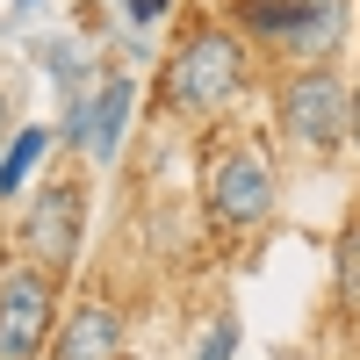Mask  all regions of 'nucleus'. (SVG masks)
<instances>
[{"instance_id": "f8f14e48", "label": "nucleus", "mask_w": 360, "mask_h": 360, "mask_svg": "<svg viewBox=\"0 0 360 360\" xmlns=\"http://www.w3.org/2000/svg\"><path fill=\"white\" fill-rule=\"evenodd\" d=\"M166 15V0H130V22H159Z\"/></svg>"}, {"instance_id": "6e6552de", "label": "nucleus", "mask_w": 360, "mask_h": 360, "mask_svg": "<svg viewBox=\"0 0 360 360\" xmlns=\"http://www.w3.org/2000/svg\"><path fill=\"white\" fill-rule=\"evenodd\" d=\"M346 37V0H310V15L295 22V37H288V51H303V58H324Z\"/></svg>"}, {"instance_id": "20e7f679", "label": "nucleus", "mask_w": 360, "mask_h": 360, "mask_svg": "<svg viewBox=\"0 0 360 360\" xmlns=\"http://www.w3.org/2000/svg\"><path fill=\"white\" fill-rule=\"evenodd\" d=\"M51 303L58 288L44 266H8L0 274V360H37L51 332Z\"/></svg>"}, {"instance_id": "1a4fd4ad", "label": "nucleus", "mask_w": 360, "mask_h": 360, "mask_svg": "<svg viewBox=\"0 0 360 360\" xmlns=\"http://www.w3.org/2000/svg\"><path fill=\"white\" fill-rule=\"evenodd\" d=\"M44 144H51V130H22V137L8 144V152H0V202H8V195L22 188V180H29V166L44 159Z\"/></svg>"}, {"instance_id": "4468645a", "label": "nucleus", "mask_w": 360, "mask_h": 360, "mask_svg": "<svg viewBox=\"0 0 360 360\" xmlns=\"http://www.w3.org/2000/svg\"><path fill=\"white\" fill-rule=\"evenodd\" d=\"M0 130H8V101H0Z\"/></svg>"}, {"instance_id": "7ed1b4c3", "label": "nucleus", "mask_w": 360, "mask_h": 360, "mask_svg": "<svg viewBox=\"0 0 360 360\" xmlns=\"http://www.w3.org/2000/svg\"><path fill=\"white\" fill-rule=\"evenodd\" d=\"M209 217L224 231H259L274 217V173L252 144H238V152H217L209 166Z\"/></svg>"}, {"instance_id": "f03ea898", "label": "nucleus", "mask_w": 360, "mask_h": 360, "mask_svg": "<svg viewBox=\"0 0 360 360\" xmlns=\"http://www.w3.org/2000/svg\"><path fill=\"white\" fill-rule=\"evenodd\" d=\"M281 123L295 144H310V152H332L353 123V86L332 72V65H310L281 86Z\"/></svg>"}, {"instance_id": "9b49d317", "label": "nucleus", "mask_w": 360, "mask_h": 360, "mask_svg": "<svg viewBox=\"0 0 360 360\" xmlns=\"http://www.w3.org/2000/svg\"><path fill=\"white\" fill-rule=\"evenodd\" d=\"M339 288H346L353 303H360V224L339 238Z\"/></svg>"}, {"instance_id": "423d86ee", "label": "nucleus", "mask_w": 360, "mask_h": 360, "mask_svg": "<svg viewBox=\"0 0 360 360\" xmlns=\"http://www.w3.org/2000/svg\"><path fill=\"white\" fill-rule=\"evenodd\" d=\"M130 101H137L130 72H101V94L86 101V137H79L94 166H115V152H123V123H130Z\"/></svg>"}, {"instance_id": "9d476101", "label": "nucleus", "mask_w": 360, "mask_h": 360, "mask_svg": "<svg viewBox=\"0 0 360 360\" xmlns=\"http://www.w3.org/2000/svg\"><path fill=\"white\" fill-rule=\"evenodd\" d=\"M231 353H238V310H224L217 324H209V339H202L195 360H231Z\"/></svg>"}, {"instance_id": "ddd939ff", "label": "nucleus", "mask_w": 360, "mask_h": 360, "mask_svg": "<svg viewBox=\"0 0 360 360\" xmlns=\"http://www.w3.org/2000/svg\"><path fill=\"white\" fill-rule=\"evenodd\" d=\"M353 144H360V79H353Z\"/></svg>"}, {"instance_id": "0eeeda50", "label": "nucleus", "mask_w": 360, "mask_h": 360, "mask_svg": "<svg viewBox=\"0 0 360 360\" xmlns=\"http://www.w3.org/2000/svg\"><path fill=\"white\" fill-rule=\"evenodd\" d=\"M58 360H123V310H108V303H79V310L65 317Z\"/></svg>"}, {"instance_id": "39448f33", "label": "nucleus", "mask_w": 360, "mask_h": 360, "mask_svg": "<svg viewBox=\"0 0 360 360\" xmlns=\"http://www.w3.org/2000/svg\"><path fill=\"white\" fill-rule=\"evenodd\" d=\"M79 224H86V195L72 188V180H51V188L29 202V224H22V245L37 252L44 274H58V266H72L79 252Z\"/></svg>"}, {"instance_id": "f257e3e1", "label": "nucleus", "mask_w": 360, "mask_h": 360, "mask_svg": "<svg viewBox=\"0 0 360 360\" xmlns=\"http://www.w3.org/2000/svg\"><path fill=\"white\" fill-rule=\"evenodd\" d=\"M238 86H245V37H231V29H217V22H202L195 37L166 58V101L188 108V115L224 108Z\"/></svg>"}]
</instances>
